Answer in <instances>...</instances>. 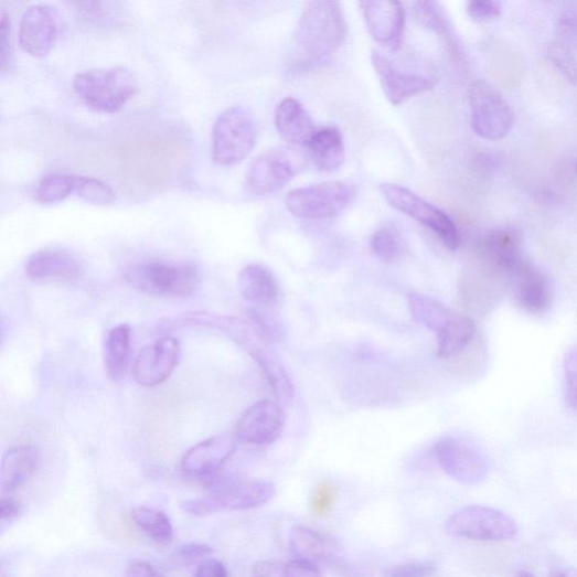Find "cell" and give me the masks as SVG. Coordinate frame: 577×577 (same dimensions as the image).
Segmentation results:
<instances>
[{
	"instance_id": "9",
	"label": "cell",
	"mask_w": 577,
	"mask_h": 577,
	"mask_svg": "<svg viewBox=\"0 0 577 577\" xmlns=\"http://www.w3.org/2000/svg\"><path fill=\"white\" fill-rule=\"evenodd\" d=\"M446 528L456 538L477 542H504L517 535L513 519L499 510L482 505L458 510L448 519Z\"/></svg>"
},
{
	"instance_id": "14",
	"label": "cell",
	"mask_w": 577,
	"mask_h": 577,
	"mask_svg": "<svg viewBox=\"0 0 577 577\" xmlns=\"http://www.w3.org/2000/svg\"><path fill=\"white\" fill-rule=\"evenodd\" d=\"M25 275L35 284H74L83 275V265L74 253L65 248L46 247L29 257Z\"/></svg>"
},
{
	"instance_id": "8",
	"label": "cell",
	"mask_w": 577,
	"mask_h": 577,
	"mask_svg": "<svg viewBox=\"0 0 577 577\" xmlns=\"http://www.w3.org/2000/svg\"><path fill=\"white\" fill-rule=\"evenodd\" d=\"M381 192L392 207L431 229L449 249L459 248L458 227L441 209L396 183L382 184Z\"/></svg>"
},
{
	"instance_id": "23",
	"label": "cell",
	"mask_w": 577,
	"mask_h": 577,
	"mask_svg": "<svg viewBox=\"0 0 577 577\" xmlns=\"http://www.w3.org/2000/svg\"><path fill=\"white\" fill-rule=\"evenodd\" d=\"M307 148L309 161L320 172H335L345 162V143L336 127H324L314 132Z\"/></svg>"
},
{
	"instance_id": "2",
	"label": "cell",
	"mask_w": 577,
	"mask_h": 577,
	"mask_svg": "<svg viewBox=\"0 0 577 577\" xmlns=\"http://www.w3.org/2000/svg\"><path fill=\"white\" fill-rule=\"evenodd\" d=\"M79 98L94 111L117 114L136 96L139 84L127 67L90 70L74 79Z\"/></svg>"
},
{
	"instance_id": "3",
	"label": "cell",
	"mask_w": 577,
	"mask_h": 577,
	"mask_svg": "<svg viewBox=\"0 0 577 577\" xmlns=\"http://www.w3.org/2000/svg\"><path fill=\"white\" fill-rule=\"evenodd\" d=\"M275 493V485L267 481L226 479L214 482L205 498L185 501L181 507L194 516L250 510L267 504Z\"/></svg>"
},
{
	"instance_id": "29",
	"label": "cell",
	"mask_w": 577,
	"mask_h": 577,
	"mask_svg": "<svg viewBox=\"0 0 577 577\" xmlns=\"http://www.w3.org/2000/svg\"><path fill=\"white\" fill-rule=\"evenodd\" d=\"M131 517L137 527L152 542L167 545L173 539V524L164 512L148 506H137L131 511Z\"/></svg>"
},
{
	"instance_id": "18",
	"label": "cell",
	"mask_w": 577,
	"mask_h": 577,
	"mask_svg": "<svg viewBox=\"0 0 577 577\" xmlns=\"http://www.w3.org/2000/svg\"><path fill=\"white\" fill-rule=\"evenodd\" d=\"M509 276L515 299L523 309L537 313L549 308L554 297L553 284L532 261L523 258Z\"/></svg>"
},
{
	"instance_id": "24",
	"label": "cell",
	"mask_w": 577,
	"mask_h": 577,
	"mask_svg": "<svg viewBox=\"0 0 577 577\" xmlns=\"http://www.w3.org/2000/svg\"><path fill=\"white\" fill-rule=\"evenodd\" d=\"M238 288L245 300L265 307L275 304L280 295L276 276L261 265H248L243 268L238 275Z\"/></svg>"
},
{
	"instance_id": "39",
	"label": "cell",
	"mask_w": 577,
	"mask_h": 577,
	"mask_svg": "<svg viewBox=\"0 0 577 577\" xmlns=\"http://www.w3.org/2000/svg\"><path fill=\"white\" fill-rule=\"evenodd\" d=\"M501 3L494 0H473L467 4L468 15L479 23L492 21L501 15Z\"/></svg>"
},
{
	"instance_id": "22",
	"label": "cell",
	"mask_w": 577,
	"mask_h": 577,
	"mask_svg": "<svg viewBox=\"0 0 577 577\" xmlns=\"http://www.w3.org/2000/svg\"><path fill=\"white\" fill-rule=\"evenodd\" d=\"M290 549L296 559L314 565L338 560L343 552L342 545L333 537L300 526L291 532Z\"/></svg>"
},
{
	"instance_id": "33",
	"label": "cell",
	"mask_w": 577,
	"mask_h": 577,
	"mask_svg": "<svg viewBox=\"0 0 577 577\" xmlns=\"http://www.w3.org/2000/svg\"><path fill=\"white\" fill-rule=\"evenodd\" d=\"M415 14L418 22L425 26L435 30L441 35L451 34L450 22L445 9L437 2H417L415 3Z\"/></svg>"
},
{
	"instance_id": "10",
	"label": "cell",
	"mask_w": 577,
	"mask_h": 577,
	"mask_svg": "<svg viewBox=\"0 0 577 577\" xmlns=\"http://www.w3.org/2000/svg\"><path fill=\"white\" fill-rule=\"evenodd\" d=\"M471 127L482 138L499 140L514 125V114L505 98L489 83L477 81L468 92Z\"/></svg>"
},
{
	"instance_id": "5",
	"label": "cell",
	"mask_w": 577,
	"mask_h": 577,
	"mask_svg": "<svg viewBox=\"0 0 577 577\" xmlns=\"http://www.w3.org/2000/svg\"><path fill=\"white\" fill-rule=\"evenodd\" d=\"M308 156L298 147L279 146L260 153L246 173V189L255 196H267L285 188L307 169Z\"/></svg>"
},
{
	"instance_id": "16",
	"label": "cell",
	"mask_w": 577,
	"mask_h": 577,
	"mask_svg": "<svg viewBox=\"0 0 577 577\" xmlns=\"http://www.w3.org/2000/svg\"><path fill=\"white\" fill-rule=\"evenodd\" d=\"M372 64L386 98L393 105H400L436 87L437 81L435 78L400 72L376 50L372 52Z\"/></svg>"
},
{
	"instance_id": "40",
	"label": "cell",
	"mask_w": 577,
	"mask_h": 577,
	"mask_svg": "<svg viewBox=\"0 0 577 577\" xmlns=\"http://www.w3.org/2000/svg\"><path fill=\"white\" fill-rule=\"evenodd\" d=\"M0 35H2V41H0V44H2V70L6 72L13 55L11 20L6 12L2 13V19H0Z\"/></svg>"
},
{
	"instance_id": "42",
	"label": "cell",
	"mask_w": 577,
	"mask_h": 577,
	"mask_svg": "<svg viewBox=\"0 0 577 577\" xmlns=\"http://www.w3.org/2000/svg\"><path fill=\"white\" fill-rule=\"evenodd\" d=\"M559 34L577 41V7L567 10L558 21Z\"/></svg>"
},
{
	"instance_id": "7",
	"label": "cell",
	"mask_w": 577,
	"mask_h": 577,
	"mask_svg": "<svg viewBox=\"0 0 577 577\" xmlns=\"http://www.w3.org/2000/svg\"><path fill=\"white\" fill-rule=\"evenodd\" d=\"M356 188L344 182H327L291 191L286 205L289 213L304 221H329L340 216L352 204Z\"/></svg>"
},
{
	"instance_id": "31",
	"label": "cell",
	"mask_w": 577,
	"mask_h": 577,
	"mask_svg": "<svg viewBox=\"0 0 577 577\" xmlns=\"http://www.w3.org/2000/svg\"><path fill=\"white\" fill-rule=\"evenodd\" d=\"M75 191V175L54 173L44 177L35 190V200L44 205L57 204Z\"/></svg>"
},
{
	"instance_id": "37",
	"label": "cell",
	"mask_w": 577,
	"mask_h": 577,
	"mask_svg": "<svg viewBox=\"0 0 577 577\" xmlns=\"http://www.w3.org/2000/svg\"><path fill=\"white\" fill-rule=\"evenodd\" d=\"M338 499V489L332 483L321 484L317 491L313 492L310 501L311 509L314 514L320 516L329 514Z\"/></svg>"
},
{
	"instance_id": "43",
	"label": "cell",
	"mask_w": 577,
	"mask_h": 577,
	"mask_svg": "<svg viewBox=\"0 0 577 577\" xmlns=\"http://www.w3.org/2000/svg\"><path fill=\"white\" fill-rule=\"evenodd\" d=\"M195 577H229L226 566L217 559L201 562L195 570Z\"/></svg>"
},
{
	"instance_id": "13",
	"label": "cell",
	"mask_w": 577,
	"mask_h": 577,
	"mask_svg": "<svg viewBox=\"0 0 577 577\" xmlns=\"http://www.w3.org/2000/svg\"><path fill=\"white\" fill-rule=\"evenodd\" d=\"M286 426L282 407L270 399L252 405L238 419L236 437L255 447H268L277 442Z\"/></svg>"
},
{
	"instance_id": "32",
	"label": "cell",
	"mask_w": 577,
	"mask_h": 577,
	"mask_svg": "<svg viewBox=\"0 0 577 577\" xmlns=\"http://www.w3.org/2000/svg\"><path fill=\"white\" fill-rule=\"evenodd\" d=\"M83 201L94 205H110L116 201L114 189L104 181L75 175V191Z\"/></svg>"
},
{
	"instance_id": "28",
	"label": "cell",
	"mask_w": 577,
	"mask_h": 577,
	"mask_svg": "<svg viewBox=\"0 0 577 577\" xmlns=\"http://www.w3.org/2000/svg\"><path fill=\"white\" fill-rule=\"evenodd\" d=\"M477 333L473 321L457 312L448 329L438 338L437 355L442 359H449L460 354Z\"/></svg>"
},
{
	"instance_id": "34",
	"label": "cell",
	"mask_w": 577,
	"mask_h": 577,
	"mask_svg": "<svg viewBox=\"0 0 577 577\" xmlns=\"http://www.w3.org/2000/svg\"><path fill=\"white\" fill-rule=\"evenodd\" d=\"M546 56L569 83L577 84V62L565 44L549 43L546 46Z\"/></svg>"
},
{
	"instance_id": "41",
	"label": "cell",
	"mask_w": 577,
	"mask_h": 577,
	"mask_svg": "<svg viewBox=\"0 0 577 577\" xmlns=\"http://www.w3.org/2000/svg\"><path fill=\"white\" fill-rule=\"evenodd\" d=\"M213 553L214 549L209 545L192 543L182 546L178 551V557L183 562L192 563L204 558H209L213 555Z\"/></svg>"
},
{
	"instance_id": "45",
	"label": "cell",
	"mask_w": 577,
	"mask_h": 577,
	"mask_svg": "<svg viewBox=\"0 0 577 577\" xmlns=\"http://www.w3.org/2000/svg\"><path fill=\"white\" fill-rule=\"evenodd\" d=\"M22 512L23 506L19 501L3 495L2 504H0V517H2L3 523L14 521Z\"/></svg>"
},
{
	"instance_id": "4",
	"label": "cell",
	"mask_w": 577,
	"mask_h": 577,
	"mask_svg": "<svg viewBox=\"0 0 577 577\" xmlns=\"http://www.w3.org/2000/svg\"><path fill=\"white\" fill-rule=\"evenodd\" d=\"M127 279L131 286L143 292L179 298L193 296L201 285L196 266L189 261L163 259L142 261L129 271Z\"/></svg>"
},
{
	"instance_id": "6",
	"label": "cell",
	"mask_w": 577,
	"mask_h": 577,
	"mask_svg": "<svg viewBox=\"0 0 577 577\" xmlns=\"http://www.w3.org/2000/svg\"><path fill=\"white\" fill-rule=\"evenodd\" d=\"M257 139L253 114L239 105L226 109L213 128L214 161L223 167H235L247 159Z\"/></svg>"
},
{
	"instance_id": "11",
	"label": "cell",
	"mask_w": 577,
	"mask_h": 577,
	"mask_svg": "<svg viewBox=\"0 0 577 577\" xmlns=\"http://www.w3.org/2000/svg\"><path fill=\"white\" fill-rule=\"evenodd\" d=\"M435 455L445 473L462 484L477 485L489 476L490 466L485 455L463 439H440L436 444Z\"/></svg>"
},
{
	"instance_id": "15",
	"label": "cell",
	"mask_w": 577,
	"mask_h": 577,
	"mask_svg": "<svg viewBox=\"0 0 577 577\" xmlns=\"http://www.w3.org/2000/svg\"><path fill=\"white\" fill-rule=\"evenodd\" d=\"M181 348L175 338L165 336L145 346L133 364L135 382L142 387L165 383L177 370Z\"/></svg>"
},
{
	"instance_id": "25",
	"label": "cell",
	"mask_w": 577,
	"mask_h": 577,
	"mask_svg": "<svg viewBox=\"0 0 577 577\" xmlns=\"http://www.w3.org/2000/svg\"><path fill=\"white\" fill-rule=\"evenodd\" d=\"M407 302L413 320L441 335L450 325L457 311L447 308L444 303L418 293H412L407 297Z\"/></svg>"
},
{
	"instance_id": "27",
	"label": "cell",
	"mask_w": 577,
	"mask_h": 577,
	"mask_svg": "<svg viewBox=\"0 0 577 577\" xmlns=\"http://www.w3.org/2000/svg\"><path fill=\"white\" fill-rule=\"evenodd\" d=\"M131 343V329L121 324L114 328L105 346V370L108 376L119 382L126 374Z\"/></svg>"
},
{
	"instance_id": "47",
	"label": "cell",
	"mask_w": 577,
	"mask_h": 577,
	"mask_svg": "<svg viewBox=\"0 0 577 577\" xmlns=\"http://www.w3.org/2000/svg\"><path fill=\"white\" fill-rule=\"evenodd\" d=\"M516 577H534L530 571H520Z\"/></svg>"
},
{
	"instance_id": "38",
	"label": "cell",
	"mask_w": 577,
	"mask_h": 577,
	"mask_svg": "<svg viewBox=\"0 0 577 577\" xmlns=\"http://www.w3.org/2000/svg\"><path fill=\"white\" fill-rule=\"evenodd\" d=\"M437 571L434 562H412L397 565L386 571V577H432Z\"/></svg>"
},
{
	"instance_id": "30",
	"label": "cell",
	"mask_w": 577,
	"mask_h": 577,
	"mask_svg": "<svg viewBox=\"0 0 577 577\" xmlns=\"http://www.w3.org/2000/svg\"><path fill=\"white\" fill-rule=\"evenodd\" d=\"M252 577H322V573L319 565L301 559L261 560L254 565Z\"/></svg>"
},
{
	"instance_id": "20",
	"label": "cell",
	"mask_w": 577,
	"mask_h": 577,
	"mask_svg": "<svg viewBox=\"0 0 577 577\" xmlns=\"http://www.w3.org/2000/svg\"><path fill=\"white\" fill-rule=\"evenodd\" d=\"M275 125L279 135L295 147H307L318 131L303 105L292 97L279 103L275 113Z\"/></svg>"
},
{
	"instance_id": "36",
	"label": "cell",
	"mask_w": 577,
	"mask_h": 577,
	"mask_svg": "<svg viewBox=\"0 0 577 577\" xmlns=\"http://www.w3.org/2000/svg\"><path fill=\"white\" fill-rule=\"evenodd\" d=\"M565 398L569 407L577 410V348L571 350L564 362Z\"/></svg>"
},
{
	"instance_id": "12",
	"label": "cell",
	"mask_w": 577,
	"mask_h": 577,
	"mask_svg": "<svg viewBox=\"0 0 577 577\" xmlns=\"http://www.w3.org/2000/svg\"><path fill=\"white\" fill-rule=\"evenodd\" d=\"M61 31L62 18L57 9L49 4H36L22 17L20 44L28 55L44 58L56 45Z\"/></svg>"
},
{
	"instance_id": "44",
	"label": "cell",
	"mask_w": 577,
	"mask_h": 577,
	"mask_svg": "<svg viewBox=\"0 0 577 577\" xmlns=\"http://www.w3.org/2000/svg\"><path fill=\"white\" fill-rule=\"evenodd\" d=\"M126 577H164L151 564L143 560H131L126 569Z\"/></svg>"
},
{
	"instance_id": "19",
	"label": "cell",
	"mask_w": 577,
	"mask_h": 577,
	"mask_svg": "<svg viewBox=\"0 0 577 577\" xmlns=\"http://www.w3.org/2000/svg\"><path fill=\"white\" fill-rule=\"evenodd\" d=\"M234 451L233 437L226 435L213 437L188 450L181 460V468L185 474L191 477H214Z\"/></svg>"
},
{
	"instance_id": "26",
	"label": "cell",
	"mask_w": 577,
	"mask_h": 577,
	"mask_svg": "<svg viewBox=\"0 0 577 577\" xmlns=\"http://www.w3.org/2000/svg\"><path fill=\"white\" fill-rule=\"evenodd\" d=\"M482 248L489 260L507 274L524 258L516 236L507 231L489 233L482 242Z\"/></svg>"
},
{
	"instance_id": "46",
	"label": "cell",
	"mask_w": 577,
	"mask_h": 577,
	"mask_svg": "<svg viewBox=\"0 0 577 577\" xmlns=\"http://www.w3.org/2000/svg\"><path fill=\"white\" fill-rule=\"evenodd\" d=\"M549 577H570L566 571L564 570H554Z\"/></svg>"
},
{
	"instance_id": "21",
	"label": "cell",
	"mask_w": 577,
	"mask_h": 577,
	"mask_svg": "<svg viewBox=\"0 0 577 577\" xmlns=\"http://www.w3.org/2000/svg\"><path fill=\"white\" fill-rule=\"evenodd\" d=\"M41 456L35 446L23 445L8 450L2 463L3 495L11 494L26 485L36 474Z\"/></svg>"
},
{
	"instance_id": "17",
	"label": "cell",
	"mask_w": 577,
	"mask_h": 577,
	"mask_svg": "<svg viewBox=\"0 0 577 577\" xmlns=\"http://www.w3.org/2000/svg\"><path fill=\"white\" fill-rule=\"evenodd\" d=\"M363 19L373 39L392 50L399 47L405 29V10L395 0L361 2Z\"/></svg>"
},
{
	"instance_id": "35",
	"label": "cell",
	"mask_w": 577,
	"mask_h": 577,
	"mask_svg": "<svg viewBox=\"0 0 577 577\" xmlns=\"http://www.w3.org/2000/svg\"><path fill=\"white\" fill-rule=\"evenodd\" d=\"M371 246L374 254L385 264H392L400 254L398 237L388 227H383L373 235Z\"/></svg>"
},
{
	"instance_id": "1",
	"label": "cell",
	"mask_w": 577,
	"mask_h": 577,
	"mask_svg": "<svg viewBox=\"0 0 577 577\" xmlns=\"http://www.w3.org/2000/svg\"><path fill=\"white\" fill-rule=\"evenodd\" d=\"M346 31L342 4L319 0L304 4L295 39L307 57L322 61L335 54L344 44Z\"/></svg>"
}]
</instances>
